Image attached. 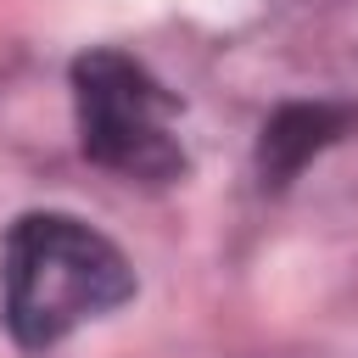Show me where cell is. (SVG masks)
Here are the masks:
<instances>
[{"label":"cell","instance_id":"obj_2","mask_svg":"<svg viewBox=\"0 0 358 358\" xmlns=\"http://www.w3.org/2000/svg\"><path fill=\"white\" fill-rule=\"evenodd\" d=\"M78 145L106 173L168 185L185 173V145L173 134L179 101L123 50H84L73 62Z\"/></svg>","mask_w":358,"mask_h":358},{"label":"cell","instance_id":"obj_3","mask_svg":"<svg viewBox=\"0 0 358 358\" xmlns=\"http://www.w3.org/2000/svg\"><path fill=\"white\" fill-rule=\"evenodd\" d=\"M347 112L341 106H285L268 129H263V179L285 185L319 145H330L341 134Z\"/></svg>","mask_w":358,"mask_h":358},{"label":"cell","instance_id":"obj_1","mask_svg":"<svg viewBox=\"0 0 358 358\" xmlns=\"http://www.w3.org/2000/svg\"><path fill=\"white\" fill-rule=\"evenodd\" d=\"M6 330L22 347H56L78 324L134 296L129 257L73 213H28L11 224L0 252Z\"/></svg>","mask_w":358,"mask_h":358}]
</instances>
